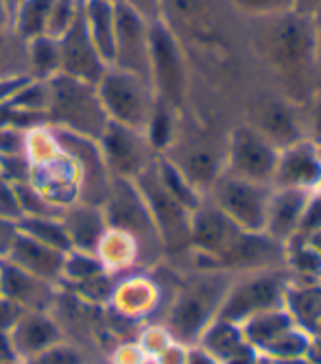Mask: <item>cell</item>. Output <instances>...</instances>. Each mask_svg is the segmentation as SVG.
<instances>
[{
  "label": "cell",
  "instance_id": "9",
  "mask_svg": "<svg viewBox=\"0 0 321 364\" xmlns=\"http://www.w3.org/2000/svg\"><path fill=\"white\" fill-rule=\"evenodd\" d=\"M251 122H247L251 129H256L263 138H267L273 146L280 151L291 146L300 140H304L302 124L295 116L293 105L280 98H263L251 107Z\"/></svg>",
  "mask_w": 321,
  "mask_h": 364
},
{
  "label": "cell",
  "instance_id": "13",
  "mask_svg": "<svg viewBox=\"0 0 321 364\" xmlns=\"http://www.w3.org/2000/svg\"><path fill=\"white\" fill-rule=\"evenodd\" d=\"M245 343V336H243V329L238 323H232V321H226L216 316L206 329L199 338V347L206 349L208 353H212L219 362L223 358H228L238 345Z\"/></svg>",
  "mask_w": 321,
  "mask_h": 364
},
{
  "label": "cell",
  "instance_id": "15",
  "mask_svg": "<svg viewBox=\"0 0 321 364\" xmlns=\"http://www.w3.org/2000/svg\"><path fill=\"white\" fill-rule=\"evenodd\" d=\"M310 349H312L310 336L295 325V327L288 329V332H284L280 338H275L271 345H267L263 349V355L273 360V362H280V360H288V358L308 355Z\"/></svg>",
  "mask_w": 321,
  "mask_h": 364
},
{
  "label": "cell",
  "instance_id": "16",
  "mask_svg": "<svg viewBox=\"0 0 321 364\" xmlns=\"http://www.w3.org/2000/svg\"><path fill=\"white\" fill-rule=\"evenodd\" d=\"M159 36H162V33H159ZM157 57L162 59V65H164V70H159V73H162V77H164L167 92L177 103L181 98V92H184V87H181V68H179V61H177V53H175L173 44L167 38L157 40Z\"/></svg>",
  "mask_w": 321,
  "mask_h": 364
},
{
  "label": "cell",
  "instance_id": "10",
  "mask_svg": "<svg viewBox=\"0 0 321 364\" xmlns=\"http://www.w3.org/2000/svg\"><path fill=\"white\" fill-rule=\"evenodd\" d=\"M308 198H310L308 190L273 188L271 198H269V210H267L265 234L286 245L298 234L300 223L308 205Z\"/></svg>",
  "mask_w": 321,
  "mask_h": 364
},
{
  "label": "cell",
  "instance_id": "24",
  "mask_svg": "<svg viewBox=\"0 0 321 364\" xmlns=\"http://www.w3.org/2000/svg\"><path fill=\"white\" fill-rule=\"evenodd\" d=\"M136 3L142 7V11H147V14H153L155 11V7H157V0H136Z\"/></svg>",
  "mask_w": 321,
  "mask_h": 364
},
{
  "label": "cell",
  "instance_id": "3",
  "mask_svg": "<svg viewBox=\"0 0 321 364\" xmlns=\"http://www.w3.org/2000/svg\"><path fill=\"white\" fill-rule=\"evenodd\" d=\"M232 286L223 273H212L190 284L173 310V329L181 341H199L204 329L219 316L221 304Z\"/></svg>",
  "mask_w": 321,
  "mask_h": 364
},
{
  "label": "cell",
  "instance_id": "1",
  "mask_svg": "<svg viewBox=\"0 0 321 364\" xmlns=\"http://www.w3.org/2000/svg\"><path fill=\"white\" fill-rule=\"evenodd\" d=\"M273 18L275 22L269 31V36L273 38H267L265 53L286 85L291 90H300L310 73L306 68L315 61V26L310 18L298 16L293 11Z\"/></svg>",
  "mask_w": 321,
  "mask_h": 364
},
{
  "label": "cell",
  "instance_id": "7",
  "mask_svg": "<svg viewBox=\"0 0 321 364\" xmlns=\"http://www.w3.org/2000/svg\"><path fill=\"white\" fill-rule=\"evenodd\" d=\"M241 227L223 212L212 198L201 201L190 216V240L206 257L214 259L223 255L238 238Z\"/></svg>",
  "mask_w": 321,
  "mask_h": 364
},
{
  "label": "cell",
  "instance_id": "22",
  "mask_svg": "<svg viewBox=\"0 0 321 364\" xmlns=\"http://www.w3.org/2000/svg\"><path fill=\"white\" fill-rule=\"evenodd\" d=\"M306 242H308V245H310V247L321 255V229H317L315 234H310V236L306 238Z\"/></svg>",
  "mask_w": 321,
  "mask_h": 364
},
{
  "label": "cell",
  "instance_id": "21",
  "mask_svg": "<svg viewBox=\"0 0 321 364\" xmlns=\"http://www.w3.org/2000/svg\"><path fill=\"white\" fill-rule=\"evenodd\" d=\"M315 18H317V20L312 22V26H315V59H317L319 77H321V11H319Z\"/></svg>",
  "mask_w": 321,
  "mask_h": 364
},
{
  "label": "cell",
  "instance_id": "8",
  "mask_svg": "<svg viewBox=\"0 0 321 364\" xmlns=\"http://www.w3.org/2000/svg\"><path fill=\"white\" fill-rule=\"evenodd\" d=\"M321 183V151L315 140H300L280 151L273 173V188L317 190Z\"/></svg>",
  "mask_w": 321,
  "mask_h": 364
},
{
  "label": "cell",
  "instance_id": "19",
  "mask_svg": "<svg viewBox=\"0 0 321 364\" xmlns=\"http://www.w3.org/2000/svg\"><path fill=\"white\" fill-rule=\"evenodd\" d=\"M291 11L304 18H315L321 11V0H293Z\"/></svg>",
  "mask_w": 321,
  "mask_h": 364
},
{
  "label": "cell",
  "instance_id": "18",
  "mask_svg": "<svg viewBox=\"0 0 321 364\" xmlns=\"http://www.w3.org/2000/svg\"><path fill=\"white\" fill-rule=\"evenodd\" d=\"M263 358V353L256 349L253 345H249L247 341L243 345H238L228 358H223L221 364H258V360Z\"/></svg>",
  "mask_w": 321,
  "mask_h": 364
},
{
  "label": "cell",
  "instance_id": "11",
  "mask_svg": "<svg viewBox=\"0 0 321 364\" xmlns=\"http://www.w3.org/2000/svg\"><path fill=\"white\" fill-rule=\"evenodd\" d=\"M284 308L293 323L310 338L321 332V284H288L284 292Z\"/></svg>",
  "mask_w": 321,
  "mask_h": 364
},
{
  "label": "cell",
  "instance_id": "20",
  "mask_svg": "<svg viewBox=\"0 0 321 364\" xmlns=\"http://www.w3.org/2000/svg\"><path fill=\"white\" fill-rule=\"evenodd\" d=\"M186 364H221V362L206 349L197 347V349L186 351Z\"/></svg>",
  "mask_w": 321,
  "mask_h": 364
},
{
  "label": "cell",
  "instance_id": "14",
  "mask_svg": "<svg viewBox=\"0 0 321 364\" xmlns=\"http://www.w3.org/2000/svg\"><path fill=\"white\" fill-rule=\"evenodd\" d=\"M286 264L295 275L308 277V282H319L321 277V255L304 238H291L286 242Z\"/></svg>",
  "mask_w": 321,
  "mask_h": 364
},
{
  "label": "cell",
  "instance_id": "26",
  "mask_svg": "<svg viewBox=\"0 0 321 364\" xmlns=\"http://www.w3.org/2000/svg\"><path fill=\"white\" fill-rule=\"evenodd\" d=\"M319 151H321V144H319Z\"/></svg>",
  "mask_w": 321,
  "mask_h": 364
},
{
  "label": "cell",
  "instance_id": "2",
  "mask_svg": "<svg viewBox=\"0 0 321 364\" xmlns=\"http://www.w3.org/2000/svg\"><path fill=\"white\" fill-rule=\"evenodd\" d=\"M288 284H291V273L286 271H253L249 277L232 282L219 316L241 325L253 314L284 308V292Z\"/></svg>",
  "mask_w": 321,
  "mask_h": 364
},
{
  "label": "cell",
  "instance_id": "25",
  "mask_svg": "<svg viewBox=\"0 0 321 364\" xmlns=\"http://www.w3.org/2000/svg\"><path fill=\"white\" fill-rule=\"evenodd\" d=\"M258 364H275V362H273V360H269V358H265V355H263V358H261V360H258Z\"/></svg>",
  "mask_w": 321,
  "mask_h": 364
},
{
  "label": "cell",
  "instance_id": "12",
  "mask_svg": "<svg viewBox=\"0 0 321 364\" xmlns=\"http://www.w3.org/2000/svg\"><path fill=\"white\" fill-rule=\"evenodd\" d=\"M291 327H295V323H293L291 314L286 312V308H275V310L253 314L241 323L245 341L249 345H253L261 353L267 345H271L275 338H280Z\"/></svg>",
  "mask_w": 321,
  "mask_h": 364
},
{
  "label": "cell",
  "instance_id": "23",
  "mask_svg": "<svg viewBox=\"0 0 321 364\" xmlns=\"http://www.w3.org/2000/svg\"><path fill=\"white\" fill-rule=\"evenodd\" d=\"M275 364H315L308 355H300V358H288V360H280Z\"/></svg>",
  "mask_w": 321,
  "mask_h": 364
},
{
  "label": "cell",
  "instance_id": "6",
  "mask_svg": "<svg viewBox=\"0 0 321 364\" xmlns=\"http://www.w3.org/2000/svg\"><path fill=\"white\" fill-rule=\"evenodd\" d=\"M219 262V269L230 271H269L280 269L286 262V245L271 238L265 231L251 234V231H241L238 238L230 245V249L214 257Z\"/></svg>",
  "mask_w": 321,
  "mask_h": 364
},
{
  "label": "cell",
  "instance_id": "4",
  "mask_svg": "<svg viewBox=\"0 0 321 364\" xmlns=\"http://www.w3.org/2000/svg\"><path fill=\"white\" fill-rule=\"evenodd\" d=\"M273 186L256 183L223 171L212 183V201L226 212L243 231H265L267 210Z\"/></svg>",
  "mask_w": 321,
  "mask_h": 364
},
{
  "label": "cell",
  "instance_id": "5",
  "mask_svg": "<svg viewBox=\"0 0 321 364\" xmlns=\"http://www.w3.org/2000/svg\"><path fill=\"white\" fill-rule=\"evenodd\" d=\"M278 157H280L278 146H273L249 124H243L232 131L228 157H226V173L247 181L271 186Z\"/></svg>",
  "mask_w": 321,
  "mask_h": 364
},
{
  "label": "cell",
  "instance_id": "17",
  "mask_svg": "<svg viewBox=\"0 0 321 364\" xmlns=\"http://www.w3.org/2000/svg\"><path fill=\"white\" fill-rule=\"evenodd\" d=\"M230 5H234L236 9L251 14V16L271 18V16L291 11L293 0H230Z\"/></svg>",
  "mask_w": 321,
  "mask_h": 364
}]
</instances>
